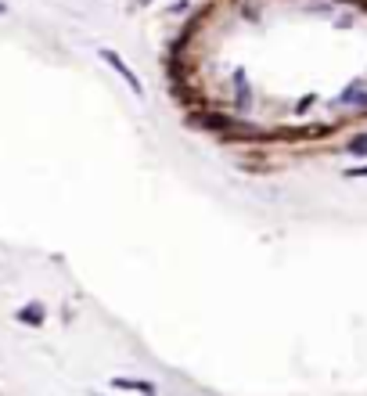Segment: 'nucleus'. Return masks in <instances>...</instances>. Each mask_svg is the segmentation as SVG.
Masks as SVG:
<instances>
[{"label":"nucleus","instance_id":"1","mask_svg":"<svg viewBox=\"0 0 367 396\" xmlns=\"http://www.w3.org/2000/svg\"><path fill=\"white\" fill-rule=\"evenodd\" d=\"M101 61H105V65L108 69H116L123 79H126V87H130L134 94H145V87H140V79H137V72L130 69V65H126V61H123V54H116V51H112V47H101Z\"/></svg>","mask_w":367,"mask_h":396},{"label":"nucleus","instance_id":"3","mask_svg":"<svg viewBox=\"0 0 367 396\" xmlns=\"http://www.w3.org/2000/svg\"><path fill=\"white\" fill-rule=\"evenodd\" d=\"M19 321H22V324H33V328H36V324H43V306H40V303L22 306V310H19Z\"/></svg>","mask_w":367,"mask_h":396},{"label":"nucleus","instance_id":"6","mask_svg":"<svg viewBox=\"0 0 367 396\" xmlns=\"http://www.w3.org/2000/svg\"><path fill=\"white\" fill-rule=\"evenodd\" d=\"M0 14H8V4H4V0H0Z\"/></svg>","mask_w":367,"mask_h":396},{"label":"nucleus","instance_id":"4","mask_svg":"<svg viewBox=\"0 0 367 396\" xmlns=\"http://www.w3.org/2000/svg\"><path fill=\"white\" fill-rule=\"evenodd\" d=\"M346 152H353V155H367V134L349 140V148H346Z\"/></svg>","mask_w":367,"mask_h":396},{"label":"nucleus","instance_id":"2","mask_svg":"<svg viewBox=\"0 0 367 396\" xmlns=\"http://www.w3.org/2000/svg\"><path fill=\"white\" fill-rule=\"evenodd\" d=\"M112 389H130V393L155 396V386L151 382H137V378H112Z\"/></svg>","mask_w":367,"mask_h":396},{"label":"nucleus","instance_id":"5","mask_svg":"<svg viewBox=\"0 0 367 396\" xmlns=\"http://www.w3.org/2000/svg\"><path fill=\"white\" fill-rule=\"evenodd\" d=\"M346 177H367V166H360V169H349Z\"/></svg>","mask_w":367,"mask_h":396}]
</instances>
